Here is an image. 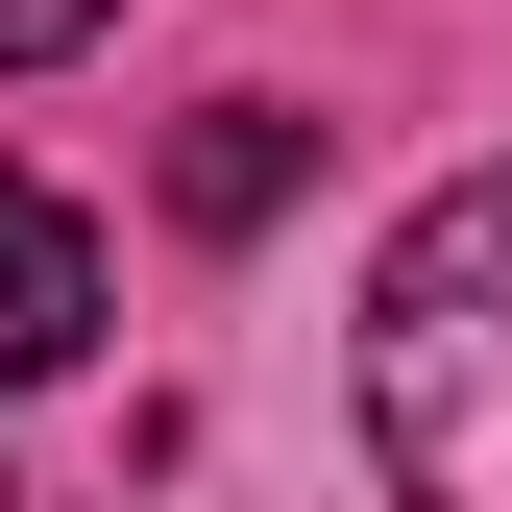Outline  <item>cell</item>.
Returning a JSON list of instances; mask_svg holds the SVG:
<instances>
[{"label": "cell", "mask_w": 512, "mask_h": 512, "mask_svg": "<svg viewBox=\"0 0 512 512\" xmlns=\"http://www.w3.org/2000/svg\"><path fill=\"white\" fill-rule=\"evenodd\" d=\"M366 464L391 512H512V171L415 196V244L366 269Z\"/></svg>", "instance_id": "cell-1"}, {"label": "cell", "mask_w": 512, "mask_h": 512, "mask_svg": "<svg viewBox=\"0 0 512 512\" xmlns=\"http://www.w3.org/2000/svg\"><path fill=\"white\" fill-rule=\"evenodd\" d=\"M74 342H98V220L0 171V391H49V366H74Z\"/></svg>", "instance_id": "cell-2"}, {"label": "cell", "mask_w": 512, "mask_h": 512, "mask_svg": "<svg viewBox=\"0 0 512 512\" xmlns=\"http://www.w3.org/2000/svg\"><path fill=\"white\" fill-rule=\"evenodd\" d=\"M293 171H317V122H293V98H196V122H171V220H196V244L293 220Z\"/></svg>", "instance_id": "cell-3"}, {"label": "cell", "mask_w": 512, "mask_h": 512, "mask_svg": "<svg viewBox=\"0 0 512 512\" xmlns=\"http://www.w3.org/2000/svg\"><path fill=\"white\" fill-rule=\"evenodd\" d=\"M122 0H0V74H49V49H98Z\"/></svg>", "instance_id": "cell-4"}, {"label": "cell", "mask_w": 512, "mask_h": 512, "mask_svg": "<svg viewBox=\"0 0 512 512\" xmlns=\"http://www.w3.org/2000/svg\"><path fill=\"white\" fill-rule=\"evenodd\" d=\"M0 512H25V488H0Z\"/></svg>", "instance_id": "cell-5"}]
</instances>
